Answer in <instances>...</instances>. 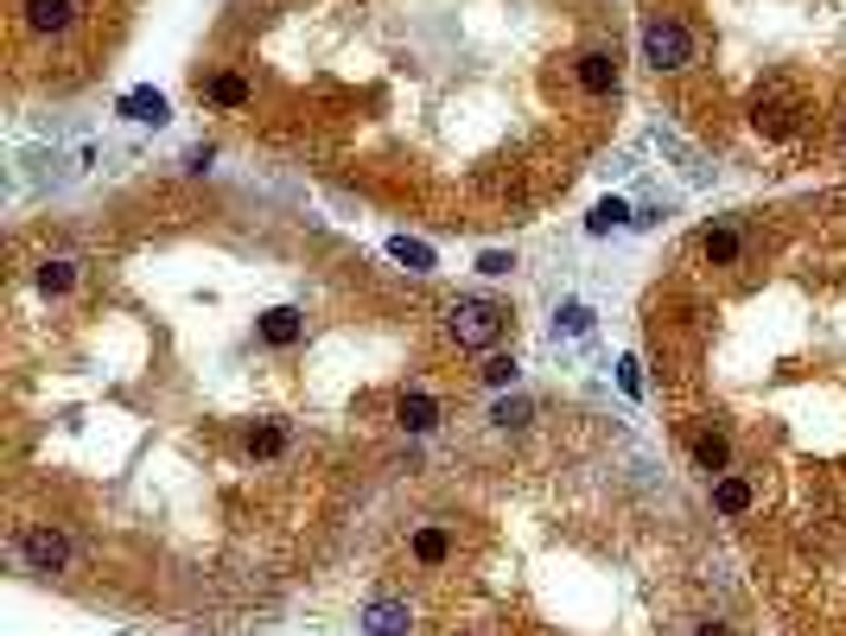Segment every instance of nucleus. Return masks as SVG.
<instances>
[{
  "label": "nucleus",
  "mask_w": 846,
  "mask_h": 636,
  "mask_svg": "<svg viewBox=\"0 0 846 636\" xmlns=\"http://www.w3.org/2000/svg\"><path fill=\"white\" fill-rule=\"evenodd\" d=\"M38 293H51V300H58V293H71L76 287V262H64V255H51V262H38Z\"/></svg>",
  "instance_id": "nucleus-16"
},
{
  "label": "nucleus",
  "mask_w": 846,
  "mask_h": 636,
  "mask_svg": "<svg viewBox=\"0 0 846 636\" xmlns=\"http://www.w3.org/2000/svg\"><path fill=\"white\" fill-rule=\"evenodd\" d=\"M211 159H217L211 147H191V153H184V172H211Z\"/></svg>",
  "instance_id": "nucleus-25"
},
{
  "label": "nucleus",
  "mask_w": 846,
  "mask_h": 636,
  "mask_svg": "<svg viewBox=\"0 0 846 636\" xmlns=\"http://www.w3.org/2000/svg\"><path fill=\"white\" fill-rule=\"evenodd\" d=\"M414 631V611H407V599H369L364 604V636H407Z\"/></svg>",
  "instance_id": "nucleus-4"
},
{
  "label": "nucleus",
  "mask_w": 846,
  "mask_h": 636,
  "mask_svg": "<svg viewBox=\"0 0 846 636\" xmlns=\"http://www.w3.org/2000/svg\"><path fill=\"white\" fill-rule=\"evenodd\" d=\"M445 332H452L458 350H497V337L510 332V305H497V300H452Z\"/></svg>",
  "instance_id": "nucleus-1"
},
{
  "label": "nucleus",
  "mask_w": 846,
  "mask_h": 636,
  "mask_svg": "<svg viewBox=\"0 0 846 636\" xmlns=\"http://www.w3.org/2000/svg\"><path fill=\"white\" fill-rule=\"evenodd\" d=\"M694 636H732V631H726V624H719V617H706V624H700Z\"/></svg>",
  "instance_id": "nucleus-26"
},
{
  "label": "nucleus",
  "mask_w": 846,
  "mask_h": 636,
  "mask_svg": "<svg viewBox=\"0 0 846 636\" xmlns=\"http://www.w3.org/2000/svg\"><path fill=\"white\" fill-rule=\"evenodd\" d=\"M115 109L128 115V121H141V128H159V121H166V96H159V89H128V96H121V103H115Z\"/></svg>",
  "instance_id": "nucleus-9"
},
{
  "label": "nucleus",
  "mask_w": 846,
  "mask_h": 636,
  "mask_svg": "<svg viewBox=\"0 0 846 636\" xmlns=\"http://www.w3.org/2000/svg\"><path fill=\"white\" fill-rule=\"evenodd\" d=\"M407 548H414V561H420V566H445V561H452V535H445V528H414V541H407Z\"/></svg>",
  "instance_id": "nucleus-13"
},
{
  "label": "nucleus",
  "mask_w": 846,
  "mask_h": 636,
  "mask_svg": "<svg viewBox=\"0 0 846 636\" xmlns=\"http://www.w3.org/2000/svg\"><path fill=\"white\" fill-rule=\"evenodd\" d=\"M713 509H719V516H744V509H751V484L732 478V471H726V478H713Z\"/></svg>",
  "instance_id": "nucleus-14"
},
{
  "label": "nucleus",
  "mask_w": 846,
  "mask_h": 636,
  "mask_svg": "<svg viewBox=\"0 0 846 636\" xmlns=\"http://www.w3.org/2000/svg\"><path fill=\"white\" fill-rule=\"evenodd\" d=\"M299 332H306L299 305H267V312H261V344H274V350H294Z\"/></svg>",
  "instance_id": "nucleus-7"
},
{
  "label": "nucleus",
  "mask_w": 846,
  "mask_h": 636,
  "mask_svg": "<svg viewBox=\"0 0 846 636\" xmlns=\"http://www.w3.org/2000/svg\"><path fill=\"white\" fill-rule=\"evenodd\" d=\"M510 267H515L510 249H484V255H478V274H510Z\"/></svg>",
  "instance_id": "nucleus-23"
},
{
  "label": "nucleus",
  "mask_w": 846,
  "mask_h": 636,
  "mask_svg": "<svg viewBox=\"0 0 846 636\" xmlns=\"http://www.w3.org/2000/svg\"><path fill=\"white\" fill-rule=\"evenodd\" d=\"M389 255H395L402 267H414V274H427V267H433V249H427V242H407V236L389 242Z\"/></svg>",
  "instance_id": "nucleus-19"
},
{
  "label": "nucleus",
  "mask_w": 846,
  "mask_h": 636,
  "mask_svg": "<svg viewBox=\"0 0 846 636\" xmlns=\"http://www.w3.org/2000/svg\"><path fill=\"white\" fill-rule=\"evenodd\" d=\"M751 128H758L764 141H789V134H796V109H783V103H758V109H751Z\"/></svg>",
  "instance_id": "nucleus-12"
},
{
  "label": "nucleus",
  "mask_w": 846,
  "mask_h": 636,
  "mask_svg": "<svg viewBox=\"0 0 846 636\" xmlns=\"http://www.w3.org/2000/svg\"><path fill=\"white\" fill-rule=\"evenodd\" d=\"M694 465H700V471H713V478H726V471H732V440H726V433H700V440H694Z\"/></svg>",
  "instance_id": "nucleus-10"
},
{
  "label": "nucleus",
  "mask_w": 846,
  "mask_h": 636,
  "mask_svg": "<svg viewBox=\"0 0 846 636\" xmlns=\"http://www.w3.org/2000/svg\"><path fill=\"white\" fill-rule=\"evenodd\" d=\"M20 561H26V573H71V561H76V548H71V535L64 528H51V523H38V528H26L20 535Z\"/></svg>",
  "instance_id": "nucleus-3"
},
{
  "label": "nucleus",
  "mask_w": 846,
  "mask_h": 636,
  "mask_svg": "<svg viewBox=\"0 0 846 636\" xmlns=\"http://www.w3.org/2000/svg\"><path fill=\"white\" fill-rule=\"evenodd\" d=\"M211 103H217V109H242V103H249V83H242L236 71L211 76Z\"/></svg>",
  "instance_id": "nucleus-18"
},
{
  "label": "nucleus",
  "mask_w": 846,
  "mask_h": 636,
  "mask_svg": "<svg viewBox=\"0 0 846 636\" xmlns=\"http://www.w3.org/2000/svg\"><path fill=\"white\" fill-rule=\"evenodd\" d=\"M528 420H535V401H528V395H503V401L490 408V427H497V433H522Z\"/></svg>",
  "instance_id": "nucleus-15"
},
{
  "label": "nucleus",
  "mask_w": 846,
  "mask_h": 636,
  "mask_svg": "<svg viewBox=\"0 0 846 636\" xmlns=\"http://www.w3.org/2000/svg\"><path fill=\"white\" fill-rule=\"evenodd\" d=\"M71 20H76L71 0H26V26L33 33H71Z\"/></svg>",
  "instance_id": "nucleus-8"
},
{
  "label": "nucleus",
  "mask_w": 846,
  "mask_h": 636,
  "mask_svg": "<svg viewBox=\"0 0 846 636\" xmlns=\"http://www.w3.org/2000/svg\"><path fill=\"white\" fill-rule=\"evenodd\" d=\"M688 58H694L688 26H681L675 13H650V20H643V64H656V71H681Z\"/></svg>",
  "instance_id": "nucleus-2"
},
{
  "label": "nucleus",
  "mask_w": 846,
  "mask_h": 636,
  "mask_svg": "<svg viewBox=\"0 0 846 636\" xmlns=\"http://www.w3.org/2000/svg\"><path fill=\"white\" fill-rule=\"evenodd\" d=\"M841 141H846V121H841Z\"/></svg>",
  "instance_id": "nucleus-27"
},
{
  "label": "nucleus",
  "mask_w": 846,
  "mask_h": 636,
  "mask_svg": "<svg viewBox=\"0 0 846 636\" xmlns=\"http://www.w3.org/2000/svg\"><path fill=\"white\" fill-rule=\"evenodd\" d=\"M573 76H580L586 96H611V89H618V51H586V58L573 64Z\"/></svg>",
  "instance_id": "nucleus-5"
},
{
  "label": "nucleus",
  "mask_w": 846,
  "mask_h": 636,
  "mask_svg": "<svg viewBox=\"0 0 846 636\" xmlns=\"http://www.w3.org/2000/svg\"><path fill=\"white\" fill-rule=\"evenodd\" d=\"M553 332H567V337H586L592 332V305H560V312H553Z\"/></svg>",
  "instance_id": "nucleus-20"
},
{
  "label": "nucleus",
  "mask_w": 846,
  "mask_h": 636,
  "mask_svg": "<svg viewBox=\"0 0 846 636\" xmlns=\"http://www.w3.org/2000/svg\"><path fill=\"white\" fill-rule=\"evenodd\" d=\"M395 420H402V433H433V427H440V401H433L427 388H402Z\"/></svg>",
  "instance_id": "nucleus-6"
},
{
  "label": "nucleus",
  "mask_w": 846,
  "mask_h": 636,
  "mask_svg": "<svg viewBox=\"0 0 846 636\" xmlns=\"http://www.w3.org/2000/svg\"><path fill=\"white\" fill-rule=\"evenodd\" d=\"M249 452H255V458H281V452H287V433L267 420V427H255V433H249Z\"/></svg>",
  "instance_id": "nucleus-21"
},
{
  "label": "nucleus",
  "mask_w": 846,
  "mask_h": 636,
  "mask_svg": "<svg viewBox=\"0 0 846 636\" xmlns=\"http://www.w3.org/2000/svg\"><path fill=\"white\" fill-rule=\"evenodd\" d=\"M624 224H630V204H624V197H598V204H592V217H586L592 236H611V229H624Z\"/></svg>",
  "instance_id": "nucleus-17"
},
{
  "label": "nucleus",
  "mask_w": 846,
  "mask_h": 636,
  "mask_svg": "<svg viewBox=\"0 0 846 636\" xmlns=\"http://www.w3.org/2000/svg\"><path fill=\"white\" fill-rule=\"evenodd\" d=\"M618 388H624V395H643V370H636V357L618 363Z\"/></svg>",
  "instance_id": "nucleus-24"
},
{
  "label": "nucleus",
  "mask_w": 846,
  "mask_h": 636,
  "mask_svg": "<svg viewBox=\"0 0 846 636\" xmlns=\"http://www.w3.org/2000/svg\"><path fill=\"white\" fill-rule=\"evenodd\" d=\"M738 249H744V236H738L732 224H719V229H706V236H700V255H706L713 267H732Z\"/></svg>",
  "instance_id": "nucleus-11"
},
{
  "label": "nucleus",
  "mask_w": 846,
  "mask_h": 636,
  "mask_svg": "<svg viewBox=\"0 0 846 636\" xmlns=\"http://www.w3.org/2000/svg\"><path fill=\"white\" fill-rule=\"evenodd\" d=\"M515 370H522V363H515V357H484V388H510L515 382Z\"/></svg>",
  "instance_id": "nucleus-22"
}]
</instances>
